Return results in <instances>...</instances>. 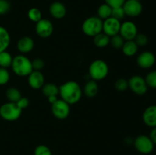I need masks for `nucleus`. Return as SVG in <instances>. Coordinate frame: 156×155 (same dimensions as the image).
Returning <instances> with one entry per match:
<instances>
[{
	"label": "nucleus",
	"mask_w": 156,
	"mask_h": 155,
	"mask_svg": "<svg viewBox=\"0 0 156 155\" xmlns=\"http://www.w3.org/2000/svg\"><path fill=\"white\" fill-rule=\"evenodd\" d=\"M47 99H48V100H49V102L50 103V104H53V103H55V102L58 100L57 96H50V97H47Z\"/></svg>",
	"instance_id": "obj_39"
},
{
	"label": "nucleus",
	"mask_w": 156,
	"mask_h": 155,
	"mask_svg": "<svg viewBox=\"0 0 156 155\" xmlns=\"http://www.w3.org/2000/svg\"><path fill=\"white\" fill-rule=\"evenodd\" d=\"M34 155H52V152L47 146L41 144L34 149Z\"/></svg>",
	"instance_id": "obj_30"
},
{
	"label": "nucleus",
	"mask_w": 156,
	"mask_h": 155,
	"mask_svg": "<svg viewBox=\"0 0 156 155\" xmlns=\"http://www.w3.org/2000/svg\"><path fill=\"white\" fill-rule=\"evenodd\" d=\"M34 46V42L30 36H23L17 43V48L21 53H30Z\"/></svg>",
	"instance_id": "obj_17"
},
{
	"label": "nucleus",
	"mask_w": 156,
	"mask_h": 155,
	"mask_svg": "<svg viewBox=\"0 0 156 155\" xmlns=\"http://www.w3.org/2000/svg\"><path fill=\"white\" fill-rule=\"evenodd\" d=\"M125 15L135 18L143 12V5L139 0H126L123 5Z\"/></svg>",
	"instance_id": "obj_12"
},
{
	"label": "nucleus",
	"mask_w": 156,
	"mask_h": 155,
	"mask_svg": "<svg viewBox=\"0 0 156 155\" xmlns=\"http://www.w3.org/2000/svg\"><path fill=\"white\" fill-rule=\"evenodd\" d=\"M125 16H126V15H125V12L123 7L112 9V12H111V17H112V18L120 21V20L123 19Z\"/></svg>",
	"instance_id": "obj_32"
},
{
	"label": "nucleus",
	"mask_w": 156,
	"mask_h": 155,
	"mask_svg": "<svg viewBox=\"0 0 156 155\" xmlns=\"http://www.w3.org/2000/svg\"><path fill=\"white\" fill-rule=\"evenodd\" d=\"M82 31L85 35L94 37L103 30V21L98 16H91L85 19L82 26Z\"/></svg>",
	"instance_id": "obj_4"
},
{
	"label": "nucleus",
	"mask_w": 156,
	"mask_h": 155,
	"mask_svg": "<svg viewBox=\"0 0 156 155\" xmlns=\"http://www.w3.org/2000/svg\"><path fill=\"white\" fill-rule=\"evenodd\" d=\"M119 34L124 39L125 41L133 40L136 36L138 34V29L133 21H125L121 24Z\"/></svg>",
	"instance_id": "obj_10"
},
{
	"label": "nucleus",
	"mask_w": 156,
	"mask_h": 155,
	"mask_svg": "<svg viewBox=\"0 0 156 155\" xmlns=\"http://www.w3.org/2000/svg\"><path fill=\"white\" fill-rule=\"evenodd\" d=\"M10 79V74L7 68L0 67V85H5L9 82Z\"/></svg>",
	"instance_id": "obj_31"
},
{
	"label": "nucleus",
	"mask_w": 156,
	"mask_h": 155,
	"mask_svg": "<svg viewBox=\"0 0 156 155\" xmlns=\"http://www.w3.org/2000/svg\"><path fill=\"white\" fill-rule=\"evenodd\" d=\"M98 92V85L97 81L94 80L88 81L84 87V94L87 97L92 98L97 95Z\"/></svg>",
	"instance_id": "obj_20"
},
{
	"label": "nucleus",
	"mask_w": 156,
	"mask_h": 155,
	"mask_svg": "<svg viewBox=\"0 0 156 155\" xmlns=\"http://www.w3.org/2000/svg\"><path fill=\"white\" fill-rule=\"evenodd\" d=\"M27 81L29 85L33 89H40L44 84V76L40 71L33 70L32 72L27 76Z\"/></svg>",
	"instance_id": "obj_14"
},
{
	"label": "nucleus",
	"mask_w": 156,
	"mask_h": 155,
	"mask_svg": "<svg viewBox=\"0 0 156 155\" xmlns=\"http://www.w3.org/2000/svg\"><path fill=\"white\" fill-rule=\"evenodd\" d=\"M149 138L152 140L153 144H156V127L152 128V131L150 132V135H149Z\"/></svg>",
	"instance_id": "obj_38"
},
{
	"label": "nucleus",
	"mask_w": 156,
	"mask_h": 155,
	"mask_svg": "<svg viewBox=\"0 0 156 155\" xmlns=\"http://www.w3.org/2000/svg\"><path fill=\"white\" fill-rule=\"evenodd\" d=\"M16 104L18 105V107L20 109H21L23 110L24 109L27 108L29 105V100L26 97H21L18 101L16 102Z\"/></svg>",
	"instance_id": "obj_37"
},
{
	"label": "nucleus",
	"mask_w": 156,
	"mask_h": 155,
	"mask_svg": "<svg viewBox=\"0 0 156 155\" xmlns=\"http://www.w3.org/2000/svg\"><path fill=\"white\" fill-rule=\"evenodd\" d=\"M121 50L125 56L131 57L136 54L139 50V46L134 40H126L123 43Z\"/></svg>",
	"instance_id": "obj_18"
},
{
	"label": "nucleus",
	"mask_w": 156,
	"mask_h": 155,
	"mask_svg": "<svg viewBox=\"0 0 156 155\" xmlns=\"http://www.w3.org/2000/svg\"><path fill=\"white\" fill-rule=\"evenodd\" d=\"M105 3L110 6L112 9L115 8L123 7V4L126 2V0H105Z\"/></svg>",
	"instance_id": "obj_36"
},
{
	"label": "nucleus",
	"mask_w": 156,
	"mask_h": 155,
	"mask_svg": "<svg viewBox=\"0 0 156 155\" xmlns=\"http://www.w3.org/2000/svg\"><path fill=\"white\" fill-rule=\"evenodd\" d=\"M145 80L148 87L156 89V70L148 73L147 75L145 78Z\"/></svg>",
	"instance_id": "obj_28"
},
{
	"label": "nucleus",
	"mask_w": 156,
	"mask_h": 155,
	"mask_svg": "<svg viewBox=\"0 0 156 155\" xmlns=\"http://www.w3.org/2000/svg\"><path fill=\"white\" fill-rule=\"evenodd\" d=\"M50 13L56 19H62L66 16V6L59 2H53L50 6Z\"/></svg>",
	"instance_id": "obj_16"
},
{
	"label": "nucleus",
	"mask_w": 156,
	"mask_h": 155,
	"mask_svg": "<svg viewBox=\"0 0 156 155\" xmlns=\"http://www.w3.org/2000/svg\"><path fill=\"white\" fill-rule=\"evenodd\" d=\"M51 111L53 115L58 119H64L69 115V104L63 100L58 99L55 103L51 104Z\"/></svg>",
	"instance_id": "obj_8"
},
{
	"label": "nucleus",
	"mask_w": 156,
	"mask_h": 155,
	"mask_svg": "<svg viewBox=\"0 0 156 155\" xmlns=\"http://www.w3.org/2000/svg\"><path fill=\"white\" fill-rule=\"evenodd\" d=\"M129 88L137 95H143L148 91V85L144 78L140 75H133L128 81Z\"/></svg>",
	"instance_id": "obj_7"
},
{
	"label": "nucleus",
	"mask_w": 156,
	"mask_h": 155,
	"mask_svg": "<svg viewBox=\"0 0 156 155\" xmlns=\"http://www.w3.org/2000/svg\"><path fill=\"white\" fill-rule=\"evenodd\" d=\"M124 42V39L120 34L115 35V36H111L110 38V44H111L113 48L116 49V50L122 49Z\"/></svg>",
	"instance_id": "obj_27"
},
{
	"label": "nucleus",
	"mask_w": 156,
	"mask_h": 155,
	"mask_svg": "<svg viewBox=\"0 0 156 155\" xmlns=\"http://www.w3.org/2000/svg\"><path fill=\"white\" fill-rule=\"evenodd\" d=\"M61 98L69 105L76 104L82 96V90L79 84L74 81H69L59 88Z\"/></svg>",
	"instance_id": "obj_1"
},
{
	"label": "nucleus",
	"mask_w": 156,
	"mask_h": 155,
	"mask_svg": "<svg viewBox=\"0 0 156 155\" xmlns=\"http://www.w3.org/2000/svg\"><path fill=\"white\" fill-rule=\"evenodd\" d=\"M10 41L11 37L9 31L4 27L0 26V53L6 51Z\"/></svg>",
	"instance_id": "obj_19"
},
{
	"label": "nucleus",
	"mask_w": 156,
	"mask_h": 155,
	"mask_svg": "<svg viewBox=\"0 0 156 155\" xmlns=\"http://www.w3.org/2000/svg\"><path fill=\"white\" fill-rule=\"evenodd\" d=\"M22 109L18 107L16 103L9 102L0 106V116L6 121L12 122L18 119L21 116Z\"/></svg>",
	"instance_id": "obj_5"
},
{
	"label": "nucleus",
	"mask_w": 156,
	"mask_h": 155,
	"mask_svg": "<svg viewBox=\"0 0 156 155\" xmlns=\"http://www.w3.org/2000/svg\"><path fill=\"white\" fill-rule=\"evenodd\" d=\"M11 67L14 73L20 77L28 76L33 71L31 61L24 55H18L15 56Z\"/></svg>",
	"instance_id": "obj_2"
},
{
	"label": "nucleus",
	"mask_w": 156,
	"mask_h": 155,
	"mask_svg": "<svg viewBox=\"0 0 156 155\" xmlns=\"http://www.w3.org/2000/svg\"><path fill=\"white\" fill-rule=\"evenodd\" d=\"M12 55L7 51H4L0 53V67L1 68H7L12 65Z\"/></svg>",
	"instance_id": "obj_24"
},
{
	"label": "nucleus",
	"mask_w": 156,
	"mask_h": 155,
	"mask_svg": "<svg viewBox=\"0 0 156 155\" xmlns=\"http://www.w3.org/2000/svg\"><path fill=\"white\" fill-rule=\"evenodd\" d=\"M137 44L138 46H145L149 43V38L144 33H139L136 36V37L133 40Z\"/></svg>",
	"instance_id": "obj_29"
},
{
	"label": "nucleus",
	"mask_w": 156,
	"mask_h": 155,
	"mask_svg": "<svg viewBox=\"0 0 156 155\" xmlns=\"http://www.w3.org/2000/svg\"><path fill=\"white\" fill-rule=\"evenodd\" d=\"M143 122L150 128L156 127V105L146 108L143 113Z\"/></svg>",
	"instance_id": "obj_15"
},
{
	"label": "nucleus",
	"mask_w": 156,
	"mask_h": 155,
	"mask_svg": "<svg viewBox=\"0 0 156 155\" xmlns=\"http://www.w3.org/2000/svg\"><path fill=\"white\" fill-rule=\"evenodd\" d=\"M11 9V4L8 0H0V15L7 14Z\"/></svg>",
	"instance_id": "obj_34"
},
{
	"label": "nucleus",
	"mask_w": 156,
	"mask_h": 155,
	"mask_svg": "<svg viewBox=\"0 0 156 155\" xmlns=\"http://www.w3.org/2000/svg\"><path fill=\"white\" fill-rule=\"evenodd\" d=\"M153 142L150 139L149 136L145 135H140L137 136L134 140V147L137 151L143 154H149L152 152L154 149Z\"/></svg>",
	"instance_id": "obj_6"
},
{
	"label": "nucleus",
	"mask_w": 156,
	"mask_h": 155,
	"mask_svg": "<svg viewBox=\"0 0 156 155\" xmlns=\"http://www.w3.org/2000/svg\"><path fill=\"white\" fill-rule=\"evenodd\" d=\"M93 38H94L93 41H94V45L98 48H105L110 44V38L111 37H109L103 32L98 33Z\"/></svg>",
	"instance_id": "obj_21"
},
{
	"label": "nucleus",
	"mask_w": 156,
	"mask_h": 155,
	"mask_svg": "<svg viewBox=\"0 0 156 155\" xmlns=\"http://www.w3.org/2000/svg\"><path fill=\"white\" fill-rule=\"evenodd\" d=\"M6 97L10 102L16 103L21 97V94L16 88H10L6 91Z\"/></svg>",
	"instance_id": "obj_25"
},
{
	"label": "nucleus",
	"mask_w": 156,
	"mask_h": 155,
	"mask_svg": "<svg viewBox=\"0 0 156 155\" xmlns=\"http://www.w3.org/2000/svg\"><path fill=\"white\" fill-rule=\"evenodd\" d=\"M42 92L45 97H49L50 96H57L59 94V87L53 83L44 84L42 87Z\"/></svg>",
	"instance_id": "obj_22"
},
{
	"label": "nucleus",
	"mask_w": 156,
	"mask_h": 155,
	"mask_svg": "<svg viewBox=\"0 0 156 155\" xmlns=\"http://www.w3.org/2000/svg\"><path fill=\"white\" fill-rule=\"evenodd\" d=\"M35 31L40 37L47 38L53 33V25L50 20L42 18L36 23Z\"/></svg>",
	"instance_id": "obj_11"
},
{
	"label": "nucleus",
	"mask_w": 156,
	"mask_h": 155,
	"mask_svg": "<svg viewBox=\"0 0 156 155\" xmlns=\"http://www.w3.org/2000/svg\"><path fill=\"white\" fill-rule=\"evenodd\" d=\"M155 60L154 53L149 51H144L138 56L136 59V63L140 68L147 69L152 68L155 65Z\"/></svg>",
	"instance_id": "obj_13"
},
{
	"label": "nucleus",
	"mask_w": 156,
	"mask_h": 155,
	"mask_svg": "<svg viewBox=\"0 0 156 155\" xmlns=\"http://www.w3.org/2000/svg\"><path fill=\"white\" fill-rule=\"evenodd\" d=\"M120 26H121L120 21L115 19L112 17H110V18L104 20L102 31L105 34L108 35L109 37H111V36L119 34Z\"/></svg>",
	"instance_id": "obj_9"
},
{
	"label": "nucleus",
	"mask_w": 156,
	"mask_h": 155,
	"mask_svg": "<svg viewBox=\"0 0 156 155\" xmlns=\"http://www.w3.org/2000/svg\"><path fill=\"white\" fill-rule=\"evenodd\" d=\"M111 12H112V8L105 3L99 6L98 9V17L103 21L111 17Z\"/></svg>",
	"instance_id": "obj_23"
},
{
	"label": "nucleus",
	"mask_w": 156,
	"mask_h": 155,
	"mask_svg": "<svg viewBox=\"0 0 156 155\" xmlns=\"http://www.w3.org/2000/svg\"><path fill=\"white\" fill-rule=\"evenodd\" d=\"M90 77L94 81H101L105 79L109 73V67L108 64L101 59L93 61L88 69Z\"/></svg>",
	"instance_id": "obj_3"
},
{
	"label": "nucleus",
	"mask_w": 156,
	"mask_h": 155,
	"mask_svg": "<svg viewBox=\"0 0 156 155\" xmlns=\"http://www.w3.org/2000/svg\"><path fill=\"white\" fill-rule=\"evenodd\" d=\"M27 17L30 21L37 23L40 20L42 19V13L40 9H37V8H31L27 12Z\"/></svg>",
	"instance_id": "obj_26"
},
{
	"label": "nucleus",
	"mask_w": 156,
	"mask_h": 155,
	"mask_svg": "<svg viewBox=\"0 0 156 155\" xmlns=\"http://www.w3.org/2000/svg\"><path fill=\"white\" fill-rule=\"evenodd\" d=\"M31 63L33 70H35V71H41L45 65L44 61L42 59H40V58L34 59L33 61H31Z\"/></svg>",
	"instance_id": "obj_35"
},
{
	"label": "nucleus",
	"mask_w": 156,
	"mask_h": 155,
	"mask_svg": "<svg viewBox=\"0 0 156 155\" xmlns=\"http://www.w3.org/2000/svg\"><path fill=\"white\" fill-rule=\"evenodd\" d=\"M115 88L118 91H125L129 86H128V81L124 78H119L115 82Z\"/></svg>",
	"instance_id": "obj_33"
}]
</instances>
